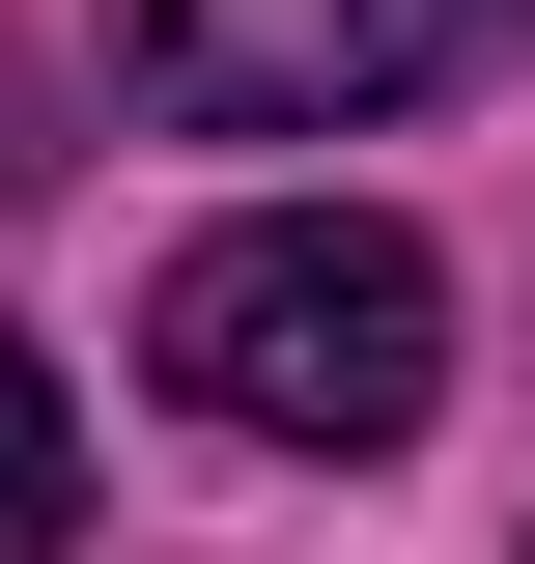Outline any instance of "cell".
I'll return each instance as SVG.
<instances>
[{"instance_id": "7a4b0ae2", "label": "cell", "mask_w": 535, "mask_h": 564, "mask_svg": "<svg viewBox=\"0 0 535 564\" xmlns=\"http://www.w3.org/2000/svg\"><path fill=\"white\" fill-rule=\"evenodd\" d=\"M535 0H113V85L198 141H338V113H423L479 85Z\"/></svg>"}, {"instance_id": "3957f363", "label": "cell", "mask_w": 535, "mask_h": 564, "mask_svg": "<svg viewBox=\"0 0 535 564\" xmlns=\"http://www.w3.org/2000/svg\"><path fill=\"white\" fill-rule=\"evenodd\" d=\"M85 536V423H57V367L0 339V564H57Z\"/></svg>"}, {"instance_id": "6da1fadb", "label": "cell", "mask_w": 535, "mask_h": 564, "mask_svg": "<svg viewBox=\"0 0 535 564\" xmlns=\"http://www.w3.org/2000/svg\"><path fill=\"white\" fill-rule=\"evenodd\" d=\"M141 339H170L198 423H254V452H423V395H451V282H423V226L282 198V226H198Z\"/></svg>"}]
</instances>
